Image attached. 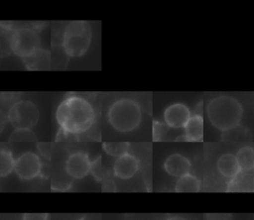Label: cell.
Listing matches in <instances>:
<instances>
[{
	"instance_id": "8fae6325",
	"label": "cell",
	"mask_w": 254,
	"mask_h": 220,
	"mask_svg": "<svg viewBox=\"0 0 254 220\" xmlns=\"http://www.w3.org/2000/svg\"><path fill=\"white\" fill-rule=\"evenodd\" d=\"M164 169L168 174L179 178L190 173V162L181 154H172L166 159Z\"/></svg>"
},
{
	"instance_id": "484cf974",
	"label": "cell",
	"mask_w": 254,
	"mask_h": 220,
	"mask_svg": "<svg viewBox=\"0 0 254 220\" xmlns=\"http://www.w3.org/2000/svg\"><path fill=\"white\" fill-rule=\"evenodd\" d=\"M166 220H187V219H185V218H183L181 216H172V217H170V218H168Z\"/></svg>"
},
{
	"instance_id": "8992f818",
	"label": "cell",
	"mask_w": 254,
	"mask_h": 220,
	"mask_svg": "<svg viewBox=\"0 0 254 220\" xmlns=\"http://www.w3.org/2000/svg\"><path fill=\"white\" fill-rule=\"evenodd\" d=\"M8 120L15 129H31L40 118L38 106L31 100H19L9 108Z\"/></svg>"
},
{
	"instance_id": "5bb4252c",
	"label": "cell",
	"mask_w": 254,
	"mask_h": 220,
	"mask_svg": "<svg viewBox=\"0 0 254 220\" xmlns=\"http://www.w3.org/2000/svg\"><path fill=\"white\" fill-rule=\"evenodd\" d=\"M199 189H200L199 179L190 173H188L182 177H179L175 185V190L177 192H184V193L197 192Z\"/></svg>"
},
{
	"instance_id": "ffe728a7",
	"label": "cell",
	"mask_w": 254,
	"mask_h": 220,
	"mask_svg": "<svg viewBox=\"0 0 254 220\" xmlns=\"http://www.w3.org/2000/svg\"><path fill=\"white\" fill-rule=\"evenodd\" d=\"M170 127L165 122L154 121L153 123V139L154 141H162L166 139Z\"/></svg>"
},
{
	"instance_id": "e0dca14e",
	"label": "cell",
	"mask_w": 254,
	"mask_h": 220,
	"mask_svg": "<svg viewBox=\"0 0 254 220\" xmlns=\"http://www.w3.org/2000/svg\"><path fill=\"white\" fill-rule=\"evenodd\" d=\"M25 60L27 61V66L31 69H45L49 66V52L40 49Z\"/></svg>"
},
{
	"instance_id": "4fadbf2b",
	"label": "cell",
	"mask_w": 254,
	"mask_h": 220,
	"mask_svg": "<svg viewBox=\"0 0 254 220\" xmlns=\"http://www.w3.org/2000/svg\"><path fill=\"white\" fill-rule=\"evenodd\" d=\"M216 165L220 174L226 178H233L241 171L236 157L232 154H224L220 156Z\"/></svg>"
},
{
	"instance_id": "ac0fdd59",
	"label": "cell",
	"mask_w": 254,
	"mask_h": 220,
	"mask_svg": "<svg viewBox=\"0 0 254 220\" xmlns=\"http://www.w3.org/2000/svg\"><path fill=\"white\" fill-rule=\"evenodd\" d=\"M102 148L106 154L116 159L128 154L129 143L127 142H105L102 144Z\"/></svg>"
},
{
	"instance_id": "30bf717a",
	"label": "cell",
	"mask_w": 254,
	"mask_h": 220,
	"mask_svg": "<svg viewBox=\"0 0 254 220\" xmlns=\"http://www.w3.org/2000/svg\"><path fill=\"white\" fill-rule=\"evenodd\" d=\"M139 169V161L130 154L117 158L113 165V174L121 179H128Z\"/></svg>"
},
{
	"instance_id": "2e32d148",
	"label": "cell",
	"mask_w": 254,
	"mask_h": 220,
	"mask_svg": "<svg viewBox=\"0 0 254 220\" xmlns=\"http://www.w3.org/2000/svg\"><path fill=\"white\" fill-rule=\"evenodd\" d=\"M15 161L11 151L7 149H1L0 151V176L6 177L14 171Z\"/></svg>"
},
{
	"instance_id": "7c38bea8",
	"label": "cell",
	"mask_w": 254,
	"mask_h": 220,
	"mask_svg": "<svg viewBox=\"0 0 254 220\" xmlns=\"http://www.w3.org/2000/svg\"><path fill=\"white\" fill-rule=\"evenodd\" d=\"M203 138V119L200 114H193L184 127L183 136L178 140L189 142H199Z\"/></svg>"
},
{
	"instance_id": "7a4b0ae2",
	"label": "cell",
	"mask_w": 254,
	"mask_h": 220,
	"mask_svg": "<svg viewBox=\"0 0 254 220\" xmlns=\"http://www.w3.org/2000/svg\"><path fill=\"white\" fill-rule=\"evenodd\" d=\"M206 114L215 128L225 132L238 127L242 119L243 107L236 98L220 95L208 102Z\"/></svg>"
},
{
	"instance_id": "ba28073f",
	"label": "cell",
	"mask_w": 254,
	"mask_h": 220,
	"mask_svg": "<svg viewBox=\"0 0 254 220\" xmlns=\"http://www.w3.org/2000/svg\"><path fill=\"white\" fill-rule=\"evenodd\" d=\"M92 162L89 156L84 152H74L68 155L64 170L67 175L73 179H81L85 177L91 170Z\"/></svg>"
},
{
	"instance_id": "6da1fadb",
	"label": "cell",
	"mask_w": 254,
	"mask_h": 220,
	"mask_svg": "<svg viewBox=\"0 0 254 220\" xmlns=\"http://www.w3.org/2000/svg\"><path fill=\"white\" fill-rule=\"evenodd\" d=\"M56 119L63 133L78 135L86 132L93 125L95 112L87 99L72 94L66 96L60 103Z\"/></svg>"
},
{
	"instance_id": "52a82bcc",
	"label": "cell",
	"mask_w": 254,
	"mask_h": 220,
	"mask_svg": "<svg viewBox=\"0 0 254 220\" xmlns=\"http://www.w3.org/2000/svg\"><path fill=\"white\" fill-rule=\"evenodd\" d=\"M43 164L40 156L33 152L21 154L15 161L14 172L19 179L31 181L42 173Z\"/></svg>"
},
{
	"instance_id": "277c9868",
	"label": "cell",
	"mask_w": 254,
	"mask_h": 220,
	"mask_svg": "<svg viewBox=\"0 0 254 220\" xmlns=\"http://www.w3.org/2000/svg\"><path fill=\"white\" fill-rule=\"evenodd\" d=\"M91 27L86 21H71L64 31L63 48L69 56H81L91 42Z\"/></svg>"
},
{
	"instance_id": "9a60e30c",
	"label": "cell",
	"mask_w": 254,
	"mask_h": 220,
	"mask_svg": "<svg viewBox=\"0 0 254 220\" xmlns=\"http://www.w3.org/2000/svg\"><path fill=\"white\" fill-rule=\"evenodd\" d=\"M236 160L241 171H250L254 165V151L251 147H243L236 154Z\"/></svg>"
},
{
	"instance_id": "d6986e66",
	"label": "cell",
	"mask_w": 254,
	"mask_h": 220,
	"mask_svg": "<svg viewBox=\"0 0 254 220\" xmlns=\"http://www.w3.org/2000/svg\"><path fill=\"white\" fill-rule=\"evenodd\" d=\"M9 140L11 142H33L37 140V136L31 129H15Z\"/></svg>"
},
{
	"instance_id": "3957f363",
	"label": "cell",
	"mask_w": 254,
	"mask_h": 220,
	"mask_svg": "<svg viewBox=\"0 0 254 220\" xmlns=\"http://www.w3.org/2000/svg\"><path fill=\"white\" fill-rule=\"evenodd\" d=\"M107 119L116 131L121 133L131 132L141 122V107L135 100L130 98L116 100L108 109Z\"/></svg>"
},
{
	"instance_id": "603a6c76",
	"label": "cell",
	"mask_w": 254,
	"mask_h": 220,
	"mask_svg": "<svg viewBox=\"0 0 254 220\" xmlns=\"http://www.w3.org/2000/svg\"><path fill=\"white\" fill-rule=\"evenodd\" d=\"M21 220H48V215L46 213H25Z\"/></svg>"
},
{
	"instance_id": "d4e9b609",
	"label": "cell",
	"mask_w": 254,
	"mask_h": 220,
	"mask_svg": "<svg viewBox=\"0 0 254 220\" xmlns=\"http://www.w3.org/2000/svg\"><path fill=\"white\" fill-rule=\"evenodd\" d=\"M8 122H9L8 115L6 113H4L2 110H0V134L4 131Z\"/></svg>"
},
{
	"instance_id": "44dd1931",
	"label": "cell",
	"mask_w": 254,
	"mask_h": 220,
	"mask_svg": "<svg viewBox=\"0 0 254 220\" xmlns=\"http://www.w3.org/2000/svg\"><path fill=\"white\" fill-rule=\"evenodd\" d=\"M12 33H13V30L7 23L0 22V48H2L3 46L9 47Z\"/></svg>"
},
{
	"instance_id": "4316f807",
	"label": "cell",
	"mask_w": 254,
	"mask_h": 220,
	"mask_svg": "<svg viewBox=\"0 0 254 220\" xmlns=\"http://www.w3.org/2000/svg\"><path fill=\"white\" fill-rule=\"evenodd\" d=\"M252 169H253V183H254V165H253V167H252Z\"/></svg>"
},
{
	"instance_id": "7402d4cb",
	"label": "cell",
	"mask_w": 254,
	"mask_h": 220,
	"mask_svg": "<svg viewBox=\"0 0 254 220\" xmlns=\"http://www.w3.org/2000/svg\"><path fill=\"white\" fill-rule=\"evenodd\" d=\"M205 216L206 220H232V215L229 213H208Z\"/></svg>"
},
{
	"instance_id": "5b68a950",
	"label": "cell",
	"mask_w": 254,
	"mask_h": 220,
	"mask_svg": "<svg viewBox=\"0 0 254 220\" xmlns=\"http://www.w3.org/2000/svg\"><path fill=\"white\" fill-rule=\"evenodd\" d=\"M9 47L14 55L26 59L40 50L41 38L36 29L29 26L20 27L13 30Z\"/></svg>"
},
{
	"instance_id": "cb8c5ba5",
	"label": "cell",
	"mask_w": 254,
	"mask_h": 220,
	"mask_svg": "<svg viewBox=\"0 0 254 220\" xmlns=\"http://www.w3.org/2000/svg\"><path fill=\"white\" fill-rule=\"evenodd\" d=\"M38 150L40 155L46 159H50L51 157V145L48 143H38Z\"/></svg>"
},
{
	"instance_id": "83f0119b",
	"label": "cell",
	"mask_w": 254,
	"mask_h": 220,
	"mask_svg": "<svg viewBox=\"0 0 254 220\" xmlns=\"http://www.w3.org/2000/svg\"><path fill=\"white\" fill-rule=\"evenodd\" d=\"M75 220H86V219L83 218V217H81V218H78V219H75Z\"/></svg>"
},
{
	"instance_id": "9c48e42d",
	"label": "cell",
	"mask_w": 254,
	"mask_h": 220,
	"mask_svg": "<svg viewBox=\"0 0 254 220\" xmlns=\"http://www.w3.org/2000/svg\"><path fill=\"white\" fill-rule=\"evenodd\" d=\"M191 114L189 107L183 103H174L169 105L164 112V122L170 128H184Z\"/></svg>"
}]
</instances>
